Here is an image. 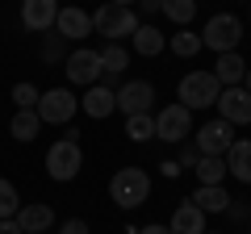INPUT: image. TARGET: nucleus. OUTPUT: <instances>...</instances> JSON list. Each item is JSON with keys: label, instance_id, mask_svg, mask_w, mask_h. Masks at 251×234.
Listing matches in <instances>:
<instances>
[{"label": "nucleus", "instance_id": "nucleus-1", "mask_svg": "<svg viewBox=\"0 0 251 234\" xmlns=\"http://www.w3.org/2000/svg\"><path fill=\"white\" fill-rule=\"evenodd\" d=\"M109 197L122 209H138L147 197H151V176L143 167H117L113 180H109Z\"/></svg>", "mask_w": 251, "mask_h": 234}, {"label": "nucleus", "instance_id": "nucleus-2", "mask_svg": "<svg viewBox=\"0 0 251 234\" xmlns=\"http://www.w3.org/2000/svg\"><path fill=\"white\" fill-rule=\"evenodd\" d=\"M138 29V17L134 9H126V4H100L92 13V34H100L105 42H122Z\"/></svg>", "mask_w": 251, "mask_h": 234}, {"label": "nucleus", "instance_id": "nucleus-3", "mask_svg": "<svg viewBox=\"0 0 251 234\" xmlns=\"http://www.w3.org/2000/svg\"><path fill=\"white\" fill-rule=\"evenodd\" d=\"M239 42H243V21L234 17V13H214L209 25L201 29V46H209L214 54L239 50Z\"/></svg>", "mask_w": 251, "mask_h": 234}, {"label": "nucleus", "instance_id": "nucleus-4", "mask_svg": "<svg viewBox=\"0 0 251 234\" xmlns=\"http://www.w3.org/2000/svg\"><path fill=\"white\" fill-rule=\"evenodd\" d=\"M80 167H84V151H80L75 138H59V142H50V151H46V176H50V180L67 184V180L80 176Z\"/></svg>", "mask_w": 251, "mask_h": 234}, {"label": "nucleus", "instance_id": "nucleus-5", "mask_svg": "<svg viewBox=\"0 0 251 234\" xmlns=\"http://www.w3.org/2000/svg\"><path fill=\"white\" fill-rule=\"evenodd\" d=\"M218 92H222V84L214 80V71H188L184 80H180V105L193 113V109H209L218 100Z\"/></svg>", "mask_w": 251, "mask_h": 234}, {"label": "nucleus", "instance_id": "nucleus-6", "mask_svg": "<svg viewBox=\"0 0 251 234\" xmlns=\"http://www.w3.org/2000/svg\"><path fill=\"white\" fill-rule=\"evenodd\" d=\"M75 109H80V100H75V92L72 88H50V92H42V100H38V121L42 126H67L75 117Z\"/></svg>", "mask_w": 251, "mask_h": 234}, {"label": "nucleus", "instance_id": "nucleus-7", "mask_svg": "<svg viewBox=\"0 0 251 234\" xmlns=\"http://www.w3.org/2000/svg\"><path fill=\"white\" fill-rule=\"evenodd\" d=\"M218 117H222L226 126H251V92L243 88V84H234V88H222L214 100Z\"/></svg>", "mask_w": 251, "mask_h": 234}, {"label": "nucleus", "instance_id": "nucleus-8", "mask_svg": "<svg viewBox=\"0 0 251 234\" xmlns=\"http://www.w3.org/2000/svg\"><path fill=\"white\" fill-rule=\"evenodd\" d=\"M188 134H193V113L184 105H168V109L155 113V138H163V142H184Z\"/></svg>", "mask_w": 251, "mask_h": 234}, {"label": "nucleus", "instance_id": "nucleus-9", "mask_svg": "<svg viewBox=\"0 0 251 234\" xmlns=\"http://www.w3.org/2000/svg\"><path fill=\"white\" fill-rule=\"evenodd\" d=\"M63 71H67L72 84L92 88V84H100V54L88 50V46H80V50H72L67 59H63Z\"/></svg>", "mask_w": 251, "mask_h": 234}, {"label": "nucleus", "instance_id": "nucleus-10", "mask_svg": "<svg viewBox=\"0 0 251 234\" xmlns=\"http://www.w3.org/2000/svg\"><path fill=\"white\" fill-rule=\"evenodd\" d=\"M113 100H117V109H122L126 117L151 113V105H155V88H151L147 80H130V84H122V88L113 92Z\"/></svg>", "mask_w": 251, "mask_h": 234}, {"label": "nucleus", "instance_id": "nucleus-11", "mask_svg": "<svg viewBox=\"0 0 251 234\" xmlns=\"http://www.w3.org/2000/svg\"><path fill=\"white\" fill-rule=\"evenodd\" d=\"M230 142H234V126H226L222 117H214L197 130V155H226Z\"/></svg>", "mask_w": 251, "mask_h": 234}, {"label": "nucleus", "instance_id": "nucleus-12", "mask_svg": "<svg viewBox=\"0 0 251 234\" xmlns=\"http://www.w3.org/2000/svg\"><path fill=\"white\" fill-rule=\"evenodd\" d=\"M54 17H59V0H21V25L34 34L54 29Z\"/></svg>", "mask_w": 251, "mask_h": 234}, {"label": "nucleus", "instance_id": "nucleus-13", "mask_svg": "<svg viewBox=\"0 0 251 234\" xmlns=\"http://www.w3.org/2000/svg\"><path fill=\"white\" fill-rule=\"evenodd\" d=\"M54 29H59L63 42H80V38L92 34V13L75 9V4H67V9H59V17H54Z\"/></svg>", "mask_w": 251, "mask_h": 234}, {"label": "nucleus", "instance_id": "nucleus-14", "mask_svg": "<svg viewBox=\"0 0 251 234\" xmlns=\"http://www.w3.org/2000/svg\"><path fill=\"white\" fill-rule=\"evenodd\" d=\"M13 222L21 226V234H46V230L54 226V209L42 205V201H38V205H21Z\"/></svg>", "mask_w": 251, "mask_h": 234}, {"label": "nucleus", "instance_id": "nucleus-15", "mask_svg": "<svg viewBox=\"0 0 251 234\" xmlns=\"http://www.w3.org/2000/svg\"><path fill=\"white\" fill-rule=\"evenodd\" d=\"M168 230H172V234H205V213H201L193 201H184V205H176Z\"/></svg>", "mask_w": 251, "mask_h": 234}, {"label": "nucleus", "instance_id": "nucleus-16", "mask_svg": "<svg viewBox=\"0 0 251 234\" xmlns=\"http://www.w3.org/2000/svg\"><path fill=\"white\" fill-rule=\"evenodd\" d=\"M80 109H84L88 117H97V121H100V117H109V113L117 109V100H113V88H109V84H92V88L84 92Z\"/></svg>", "mask_w": 251, "mask_h": 234}, {"label": "nucleus", "instance_id": "nucleus-17", "mask_svg": "<svg viewBox=\"0 0 251 234\" xmlns=\"http://www.w3.org/2000/svg\"><path fill=\"white\" fill-rule=\"evenodd\" d=\"M222 159H226V176H234L239 184H251V142H239L234 138Z\"/></svg>", "mask_w": 251, "mask_h": 234}, {"label": "nucleus", "instance_id": "nucleus-18", "mask_svg": "<svg viewBox=\"0 0 251 234\" xmlns=\"http://www.w3.org/2000/svg\"><path fill=\"white\" fill-rule=\"evenodd\" d=\"M243 75H247V63H243V54H239V50L218 54V63H214V80L222 84V88H234V84H243Z\"/></svg>", "mask_w": 251, "mask_h": 234}, {"label": "nucleus", "instance_id": "nucleus-19", "mask_svg": "<svg viewBox=\"0 0 251 234\" xmlns=\"http://www.w3.org/2000/svg\"><path fill=\"white\" fill-rule=\"evenodd\" d=\"M188 201H193L201 213H226V205H230V192H226L222 184H201V188L193 192Z\"/></svg>", "mask_w": 251, "mask_h": 234}, {"label": "nucleus", "instance_id": "nucleus-20", "mask_svg": "<svg viewBox=\"0 0 251 234\" xmlns=\"http://www.w3.org/2000/svg\"><path fill=\"white\" fill-rule=\"evenodd\" d=\"M130 38H134V54H143V59H155V54L168 50V38H163L155 25H138Z\"/></svg>", "mask_w": 251, "mask_h": 234}, {"label": "nucleus", "instance_id": "nucleus-21", "mask_svg": "<svg viewBox=\"0 0 251 234\" xmlns=\"http://www.w3.org/2000/svg\"><path fill=\"white\" fill-rule=\"evenodd\" d=\"M100 54V75L105 80H113V75H122L126 67H130V50H126L122 42H109L105 50H97Z\"/></svg>", "mask_w": 251, "mask_h": 234}, {"label": "nucleus", "instance_id": "nucleus-22", "mask_svg": "<svg viewBox=\"0 0 251 234\" xmlns=\"http://www.w3.org/2000/svg\"><path fill=\"white\" fill-rule=\"evenodd\" d=\"M38 130H42V121H38L34 109H17V113H13V121H9V134L17 138V142H34Z\"/></svg>", "mask_w": 251, "mask_h": 234}, {"label": "nucleus", "instance_id": "nucleus-23", "mask_svg": "<svg viewBox=\"0 0 251 234\" xmlns=\"http://www.w3.org/2000/svg\"><path fill=\"white\" fill-rule=\"evenodd\" d=\"M168 50H172V54H180V59H197L205 46H201V34H193V29H180V34H172V38H168Z\"/></svg>", "mask_w": 251, "mask_h": 234}, {"label": "nucleus", "instance_id": "nucleus-24", "mask_svg": "<svg viewBox=\"0 0 251 234\" xmlns=\"http://www.w3.org/2000/svg\"><path fill=\"white\" fill-rule=\"evenodd\" d=\"M193 171H197V180H201V184H222V176H226V159H222V155H201Z\"/></svg>", "mask_w": 251, "mask_h": 234}, {"label": "nucleus", "instance_id": "nucleus-25", "mask_svg": "<svg viewBox=\"0 0 251 234\" xmlns=\"http://www.w3.org/2000/svg\"><path fill=\"white\" fill-rule=\"evenodd\" d=\"M159 13L172 17L176 25H188V21L197 17V0H159Z\"/></svg>", "mask_w": 251, "mask_h": 234}, {"label": "nucleus", "instance_id": "nucleus-26", "mask_svg": "<svg viewBox=\"0 0 251 234\" xmlns=\"http://www.w3.org/2000/svg\"><path fill=\"white\" fill-rule=\"evenodd\" d=\"M126 138H134V142H151V138H155V117L151 113L126 117Z\"/></svg>", "mask_w": 251, "mask_h": 234}, {"label": "nucleus", "instance_id": "nucleus-27", "mask_svg": "<svg viewBox=\"0 0 251 234\" xmlns=\"http://www.w3.org/2000/svg\"><path fill=\"white\" fill-rule=\"evenodd\" d=\"M17 209H21V197H17V188H13L4 176H0V222H9V217H17Z\"/></svg>", "mask_w": 251, "mask_h": 234}, {"label": "nucleus", "instance_id": "nucleus-28", "mask_svg": "<svg viewBox=\"0 0 251 234\" xmlns=\"http://www.w3.org/2000/svg\"><path fill=\"white\" fill-rule=\"evenodd\" d=\"M38 100H42V92H38L34 84H17V88H13V105L17 109H38Z\"/></svg>", "mask_w": 251, "mask_h": 234}, {"label": "nucleus", "instance_id": "nucleus-29", "mask_svg": "<svg viewBox=\"0 0 251 234\" xmlns=\"http://www.w3.org/2000/svg\"><path fill=\"white\" fill-rule=\"evenodd\" d=\"M42 59H50V63H59V59H63V38H59V34H50V38H46Z\"/></svg>", "mask_w": 251, "mask_h": 234}, {"label": "nucleus", "instance_id": "nucleus-30", "mask_svg": "<svg viewBox=\"0 0 251 234\" xmlns=\"http://www.w3.org/2000/svg\"><path fill=\"white\" fill-rule=\"evenodd\" d=\"M59 234H88V222H84V217H72V222H63Z\"/></svg>", "mask_w": 251, "mask_h": 234}, {"label": "nucleus", "instance_id": "nucleus-31", "mask_svg": "<svg viewBox=\"0 0 251 234\" xmlns=\"http://www.w3.org/2000/svg\"><path fill=\"white\" fill-rule=\"evenodd\" d=\"M197 159H201V155H197V151H193V146H188V151H184V155H180V171H184V167H193V163H197Z\"/></svg>", "mask_w": 251, "mask_h": 234}, {"label": "nucleus", "instance_id": "nucleus-32", "mask_svg": "<svg viewBox=\"0 0 251 234\" xmlns=\"http://www.w3.org/2000/svg\"><path fill=\"white\" fill-rule=\"evenodd\" d=\"M159 171L168 176V180H176V176H180V163H176V159H172V163H159Z\"/></svg>", "mask_w": 251, "mask_h": 234}, {"label": "nucleus", "instance_id": "nucleus-33", "mask_svg": "<svg viewBox=\"0 0 251 234\" xmlns=\"http://www.w3.org/2000/svg\"><path fill=\"white\" fill-rule=\"evenodd\" d=\"M0 234H21V226H17V222L9 217V222H0Z\"/></svg>", "mask_w": 251, "mask_h": 234}, {"label": "nucleus", "instance_id": "nucleus-34", "mask_svg": "<svg viewBox=\"0 0 251 234\" xmlns=\"http://www.w3.org/2000/svg\"><path fill=\"white\" fill-rule=\"evenodd\" d=\"M134 234H172L168 226H143V230H134Z\"/></svg>", "mask_w": 251, "mask_h": 234}, {"label": "nucleus", "instance_id": "nucleus-35", "mask_svg": "<svg viewBox=\"0 0 251 234\" xmlns=\"http://www.w3.org/2000/svg\"><path fill=\"white\" fill-rule=\"evenodd\" d=\"M143 13H159V0H143Z\"/></svg>", "mask_w": 251, "mask_h": 234}, {"label": "nucleus", "instance_id": "nucleus-36", "mask_svg": "<svg viewBox=\"0 0 251 234\" xmlns=\"http://www.w3.org/2000/svg\"><path fill=\"white\" fill-rule=\"evenodd\" d=\"M243 88H247V92H251V67H247V75H243Z\"/></svg>", "mask_w": 251, "mask_h": 234}, {"label": "nucleus", "instance_id": "nucleus-37", "mask_svg": "<svg viewBox=\"0 0 251 234\" xmlns=\"http://www.w3.org/2000/svg\"><path fill=\"white\" fill-rule=\"evenodd\" d=\"M105 4H126V9H130V4H134V0H105Z\"/></svg>", "mask_w": 251, "mask_h": 234}, {"label": "nucleus", "instance_id": "nucleus-38", "mask_svg": "<svg viewBox=\"0 0 251 234\" xmlns=\"http://www.w3.org/2000/svg\"><path fill=\"white\" fill-rule=\"evenodd\" d=\"M46 234H50V230H46Z\"/></svg>", "mask_w": 251, "mask_h": 234}]
</instances>
